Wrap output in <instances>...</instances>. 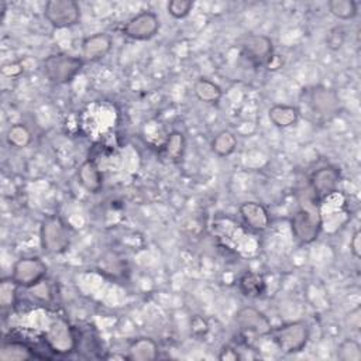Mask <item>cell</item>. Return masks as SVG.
Wrapping results in <instances>:
<instances>
[{
	"mask_svg": "<svg viewBox=\"0 0 361 361\" xmlns=\"http://www.w3.org/2000/svg\"><path fill=\"white\" fill-rule=\"evenodd\" d=\"M234 322L243 331L254 333L258 336H268L272 329L267 314L252 306H244L238 309L234 314Z\"/></svg>",
	"mask_w": 361,
	"mask_h": 361,
	"instance_id": "8fae6325",
	"label": "cell"
},
{
	"mask_svg": "<svg viewBox=\"0 0 361 361\" xmlns=\"http://www.w3.org/2000/svg\"><path fill=\"white\" fill-rule=\"evenodd\" d=\"M238 289L240 292L250 299H255L259 298L265 289H267V283L262 275L255 274V272H244L240 279H238Z\"/></svg>",
	"mask_w": 361,
	"mask_h": 361,
	"instance_id": "44dd1931",
	"label": "cell"
},
{
	"mask_svg": "<svg viewBox=\"0 0 361 361\" xmlns=\"http://www.w3.org/2000/svg\"><path fill=\"white\" fill-rule=\"evenodd\" d=\"M190 326H192V333L196 334V336H204L207 333V330H209L207 322L203 317H200V316H195L192 319Z\"/></svg>",
	"mask_w": 361,
	"mask_h": 361,
	"instance_id": "f546056e",
	"label": "cell"
},
{
	"mask_svg": "<svg viewBox=\"0 0 361 361\" xmlns=\"http://www.w3.org/2000/svg\"><path fill=\"white\" fill-rule=\"evenodd\" d=\"M241 54L255 68L268 66L274 58V42L262 34L247 35L241 41Z\"/></svg>",
	"mask_w": 361,
	"mask_h": 361,
	"instance_id": "ba28073f",
	"label": "cell"
},
{
	"mask_svg": "<svg viewBox=\"0 0 361 361\" xmlns=\"http://www.w3.org/2000/svg\"><path fill=\"white\" fill-rule=\"evenodd\" d=\"M38 357L32 347H30L24 341L18 340H11V341H4L0 350V360L3 361H21V360H30Z\"/></svg>",
	"mask_w": 361,
	"mask_h": 361,
	"instance_id": "ffe728a7",
	"label": "cell"
},
{
	"mask_svg": "<svg viewBox=\"0 0 361 361\" xmlns=\"http://www.w3.org/2000/svg\"><path fill=\"white\" fill-rule=\"evenodd\" d=\"M350 251L353 254L354 258H360L361 257V231L357 228L350 240Z\"/></svg>",
	"mask_w": 361,
	"mask_h": 361,
	"instance_id": "4dcf8cb0",
	"label": "cell"
},
{
	"mask_svg": "<svg viewBox=\"0 0 361 361\" xmlns=\"http://www.w3.org/2000/svg\"><path fill=\"white\" fill-rule=\"evenodd\" d=\"M44 17L54 28H69L80 21V6L75 0H49Z\"/></svg>",
	"mask_w": 361,
	"mask_h": 361,
	"instance_id": "8992f818",
	"label": "cell"
},
{
	"mask_svg": "<svg viewBox=\"0 0 361 361\" xmlns=\"http://www.w3.org/2000/svg\"><path fill=\"white\" fill-rule=\"evenodd\" d=\"M78 182L89 193L100 192L103 186V173L93 159H86L78 169Z\"/></svg>",
	"mask_w": 361,
	"mask_h": 361,
	"instance_id": "2e32d148",
	"label": "cell"
},
{
	"mask_svg": "<svg viewBox=\"0 0 361 361\" xmlns=\"http://www.w3.org/2000/svg\"><path fill=\"white\" fill-rule=\"evenodd\" d=\"M210 147L217 157H221V158L230 157L237 148V138L231 131L221 130L214 135Z\"/></svg>",
	"mask_w": 361,
	"mask_h": 361,
	"instance_id": "603a6c76",
	"label": "cell"
},
{
	"mask_svg": "<svg viewBox=\"0 0 361 361\" xmlns=\"http://www.w3.org/2000/svg\"><path fill=\"white\" fill-rule=\"evenodd\" d=\"M6 140L10 147L25 148L30 145L32 135H31V131L27 128V126H24L23 123H17L8 127L6 133Z\"/></svg>",
	"mask_w": 361,
	"mask_h": 361,
	"instance_id": "d4e9b609",
	"label": "cell"
},
{
	"mask_svg": "<svg viewBox=\"0 0 361 361\" xmlns=\"http://www.w3.org/2000/svg\"><path fill=\"white\" fill-rule=\"evenodd\" d=\"M185 149H186L185 134L179 130H173L168 134L165 142L162 144L161 154L166 161H169L172 164H178L182 161V158L185 155Z\"/></svg>",
	"mask_w": 361,
	"mask_h": 361,
	"instance_id": "e0dca14e",
	"label": "cell"
},
{
	"mask_svg": "<svg viewBox=\"0 0 361 361\" xmlns=\"http://www.w3.org/2000/svg\"><path fill=\"white\" fill-rule=\"evenodd\" d=\"M329 13L337 20H353L358 14V4L354 0H330L327 3Z\"/></svg>",
	"mask_w": 361,
	"mask_h": 361,
	"instance_id": "cb8c5ba5",
	"label": "cell"
},
{
	"mask_svg": "<svg viewBox=\"0 0 361 361\" xmlns=\"http://www.w3.org/2000/svg\"><path fill=\"white\" fill-rule=\"evenodd\" d=\"M337 358L341 361H360L361 360V345L353 338L343 340L337 347Z\"/></svg>",
	"mask_w": 361,
	"mask_h": 361,
	"instance_id": "4316f807",
	"label": "cell"
},
{
	"mask_svg": "<svg viewBox=\"0 0 361 361\" xmlns=\"http://www.w3.org/2000/svg\"><path fill=\"white\" fill-rule=\"evenodd\" d=\"M45 341L51 350L62 353L71 351L75 350V331L66 320L56 319L49 324L48 331L45 333Z\"/></svg>",
	"mask_w": 361,
	"mask_h": 361,
	"instance_id": "7c38bea8",
	"label": "cell"
},
{
	"mask_svg": "<svg viewBox=\"0 0 361 361\" xmlns=\"http://www.w3.org/2000/svg\"><path fill=\"white\" fill-rule=\"evenodd\" d=\"M302 109L299 114L305 113L306 117L312 121H327L333 118L340 111V99L338 94L323 85L309 86L300 93Z\"/></svg>",
	"mask_w": 361,
	"mask_h": 361,
	"instance_id": "6da1fadb",
	"label": "cell"
},
{
	"mask_svg": "<svg viewBox=\"0 0 361 361\" xmlns=\"http://www.w3.org/2000/svg\"><path fill=\"white\" fill-rule=\"evenodd\" d=\"M17 288H18V285L14 282V279L11 276L4 278L0 282V306L3 310L11 309L16 305Z\"/></svg>",
	"mask_w": 361,
	"mask_h": 361,
	"instance_id": "484cf974",
	"label": "cell"
},
{
	"mask_svg": "<svg viewBox=\"0 0 361 361\" xmlns=\"http://www.w3.org/2000/svg\"><path fill=\"white\" fill-rule=\"evenodd\" d=\"M85 61L65 52L48 55L42 63L41 71L44 76L54 85H65L72 82L82 71Z\"/></svg>",
	"mask_w": 361,
	"mask_h": 361,
	"instance_id": "277c9868",
	"label": "cell"
},
{
	"mask_svg": "<svg viewBox=\"0 0 361 361\" xmlns=\"http://www.w3.org/2000/svg\"><path fill=\"white\" fill-rule=\"evenodd\" d=\"M159 17L149 10H144L131 17L121 28V32L135 41H147L154 38L159 31Z\"/></svg>",
	"mask_w": 361,
	"mask_h": 361,
	"instance_id": "9c48e42d",
	"label": "cell"
},
{
	"mask_svg": "<svg viewBox=\"0 0 361 361\" xmlns=\"http://www.w3.org/2000/svg\"><path fill=\"white\" fill-rule=\"evenodd\" d=\"M193 8V1L190 0H171L166 4V10L171 17L180 20L189 16V13Z\"/></svg>",
	"mask_w": 361,
	"mask_h": 361,
	"instance_id": "83f0119b",
	"label": "cell"
},
{
	"mask_svg": "<svg viewBox=\"0 0 361 361\" xmlns=\"http://www.w3.org/2000/svg\"><path fill=\"white\" fill-rule=\"evenodd\" d=\"M300 114L298 107L290 104H274L268 110L269 121L278 128H288L298 123Z\"/></svg>",
	"mask_w": 361,
	"mask_h": 361,
	"instance_id": "d6986e66",
	"label": "cell"
},
{
	"mask_svg": "<svg viewBox=\"0 0 361 361\" xmlns=\"http://www.w3.org/2000/svg\"><path fill=\"white\" fill-rule=\"evenodd\" d=\"M345 41V30L341 25L333 27L326 35V47L331 51H338Z\"/></svg>",
	"mask_w": 361,
	"mask_h": 361,
	"instance_id": "f1b7e54d",
	"label": "cell"
},
{
	"mask_svg": "<svg viewBox=\"0 0 361 361\" xmlns=\"http://www.w3.org/2000/svg\"><path fill=\"white\" fill-rule=\"evenodd\" d=\"M128 360L133 361H152L158 357V344L151 337H138L128 345Z\"/></svg>",
	"mask_w": 361,
	"mask_h": 361,
	"instance_id": "ac0fdd59",
	"label": "cell"
},
{
	"mask_svg": "<svg viewBox=\"0 0 361 361\" xmlns=\"http://www.w3.org/2000/svg\"><path fill=\"white\" fill-rule=\"evenodd\" d=\"M47 264L38 257H23L13 265L11 278L21 288H31L45 279Z\"/></svg>",
	"mask_w": 361,
	"mask_h": 361,
	"instance_id": "52a82bcc",
	"label": "cell"
},
{
	"mask_svg": "<svg viewBox=\"0 0 361 361\" xmlns=\"http://www.w3.org/2000/svg\"><path fill=\"white\" fill-rule=\"evenodd\" d=\"M219 360H221V361H237V360H240V354H238V351L234 348V347H231V345H224L221 350H220V353H219Z\"/></svg>",
	"mask_w": 361,
	"mask_h": 361,
	"instance_id": "1f68e13d",
	"label": "cell"
},
{
	"mask_svg": "<svg viewBox=\"0 0 361 361\" xmlns=\"http://www.w3.org/2000/svg\"><path fill=\"white\" fill-rule=\"evenodd\" d=\"M75 331V350L80 354H86V357H99L100 351V340L96 333V330L90 326L86 324L85 327L73 329Z\"/></svg>",
	"mask_w": 361,
	"mask_h": 361,
	"instance_id": "9a60e30c",
	"label": "cell"
},
{
	"mask_svg": "<svg viewBox=\"0 0 361 361\" xmlns=\"http://www.w3.org/2000/svg\"><path fill=\"white\" fill-rule=\"evenodd\" d=\"M193 93L197 97V100L207 103V104L217 103L223 96L221 87L217 83H214L213 80L206 79V78H199L195 82Z\"/></svg>",
	"mask_w": 361,
	"mask_h": 361,
	"instance_id": "7402d4cb",
	"label": "cell"
},
{
	"mask_svg": "<svg viewBox=\"0 0 361 361\" xmlns=\"http://www.w3.org/2000/svg\"><path fill=\"white\" fill-rule=\"evenodd\" d=\"M113 47V39L106 32H96L86 37L80 45V55L85 62H96L103 59Z\"/></svg>",
	"mask_w": 361,
	"mask_h": 361,
	"instance_id": "4fadbf2b",
	"label": "cell"
},
{
	"mask_svg": "<svg viewBox=\"0 0 361 361\" xmlns=\"http://www.w3.org/2000/svg\"><path fill=\"white\" fill-rule=\"evenodd\" d=\"M322 226H323V219H322L320 206L313 196L305 203H302L299 210L290 219L293 237L300 244H310L316 241L322 231Z\"/></svg>",
	"mask_w": 361,
	"mask_h": 361,
	"instance_id": "7a4b0ae2",
	"label": "cell"
},
{
	"mask_svg": "<svg viewBox=\"0 0 361 361\" xmlns=\"http://www.w3.org/2000/svg\"><path fill=\"white\" fill-rule=\"evenodd\" d=\"M341 175L340 169L333 165H326L319 168L310 175L309 190L316 202H320L334 193L338 188Z\"/></svg>",
	"mask_w": 361,
	"mask_h": 361,
	"instance_id": "30bf717a",
	"label": "cell"
},
{
	"mask_svg": "<svg viewBox=\"0 0 361 361\" xmlns=\"http://www.w3.org/2000/svg\"><path fill=\"white\" fill-rule=\"evenodd\" d=\"M268 336L281 351L286 354H295L300 353L306 347L310 337V330L305 322L296 320L283 323L276 327L272 326Z\"/></svg>",
	"mask_w": 361,
	"mask_h": 361,
	"instance_id": "5b68a950",
	"label": "cell"
},
{
	"mask_svg": "<svg viewBox=\"0 0 361 361\" xmlns=\"http://www.w3.org/2000/svg\"><path fill=\"white\" fill-rule=\"evenodd\" d=\"M72 240V228L59 214H48L39 226V243L48 254H62Z\"/></svg>",
	"mask_w": 361,
	"mask_h": 361,
	"instance_id": "3957f363",
	"label": "cell"
},
{
	"mask_svg": "<svg viewBox=\"0 0 361 361\" xmlns=\"http://www.w3.org/2000/svg\"><path fill=\"white\" fill-rule=\"evenodd\" d=\"M238 213L245 226L254 231H264L271 224L268 210L258 202H243L238 207Z\"/></svg>",
	"mask_w": 361,
	"mask_h": 361,
	"instance_id": "5bb4252c",
	"label": "cell"
}]
</instances>
